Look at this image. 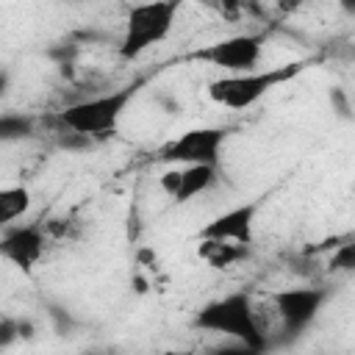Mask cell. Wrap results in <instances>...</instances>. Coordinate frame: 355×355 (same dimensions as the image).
Instances as JSON below:
<instances>
[{
    "label": "cell",
    "instance_id": "cell-1",
    "mask_svg": "<svg viewBox=\"0 0 355 355\" xmlns=\"http://www.w3.org/2000/svg\"><path fill=\"white\" fill-rule=\"evenodd\" d=\"M139 89H141V80H136L130 86H122L116 92L100 94V97L72 103V105L61 108L53 119H55L58 130H72V133H80V136H89V139H103V136L116 130L125 108L139 94Z\"/></svg>",
    "mask_w": 355,
    "mask_h": 355
},
{
    "label": "cell",
    "instance_id": "cell-2",
    "mask_svg": "<svg viewBox=\"0 0 355 355\" xmlns=\"http://www.w3.org/2000/svg\"><path fill=\"white\" fill-rule=\"evenodd\" d=\"M197 324L202 330L227 336L230 341L250 344L261 352L266 349V333L261 330V324L255 319V311H252V302L244 291H236V294H227L222 300L208 302L197 313Z\"/></svg>",
    "mask_w": 355,
    "mask_h": 355
},
{
    "label": "cell",
    "instance_id": "cell-3",
    "mask_svg": "<svg viewBox=\"0 0 355 355\" xmlns=\"http://www.w3.org/2000/svg\"><path fill=\"white\" fill-rule=\"evenodd\" d=\"M302 61L297 64H283V67H272L263 72H247V75H225L208 83V97L216 105L233 108V111H244L250 105H255L266 92H272L275 86H280L283 80H291L297 72H302Z\"/></svg>",
    "mask_w": 355,
    "mask_h": 355
},
{
    "label": "cell",
    "instance_id": "cell-4",
    "mask_svg": "<svg viewBox=\"0 0 355 355\" xmlns=\"http://www.w3.org/2000/svg\"><path fill=\"white\" fill-rule=\"evenodd\" d=\"M178 3L175 0H155V3H141L133 6L128 11L125 19V33L119 42V55L125 61L139 58L141 53H147L153 44L164 42L175 25L178 17Z\"/></svg>",
    "mask_w": 355,
    "mask_h": 355
},
{
    "label": "cell",
    "instance_id": "cell-5",
    "mask_svg": "<svg viewBox=\"0 0 355 355\" xmlns=\"http://www.w3.org/2000/svg\"><path fill=\"white\" fill-rule=\"evenodd\" d=\"M261 53H263V33H236L194 50L191 58L219 67L230 75H247L255 72L252 67L261 61Z\"/></svg>",
    "mask_w": 355,
    "mask_h": 355
},
{
    "label": "cell",
    "instance_id": "cell-6",
    "mask_svg": "<svg viewBox=\"0 0 355 355\" xmlns=\"http://www.w3.org/2000/svg\"><path fill=\"white\" fill-rule=\"evenodd\" d=\"M225 139H227V128H191L178 139H172L169 144H164L158 150V158L175 166H197V164L216 166Z\"/></svg>",
    "mask_w": 355,
    "mask_h": 355
},
{
    "label": "cell",
    "instance_id": "cell-7",
    "mask_svg": "<svg viewBox=\"0 0 355 355\" xmlns=\"http://www.w3.org/2000/svg\"><path fill=\"white\" fill-rule=\"evenodd\" d=\"M324 300H327V294L322 288H313V286L277 291L272 297V302H275V311L280 316V324H283L286 338H297L319 316Z\"/></svg>",
    "mask_w": 355,
    "mask_h": 355
},
{
    "label": "cell",
    "instance_id": "cell-8",
    "mask_svg": "<svg viewBox=\"0 0 355 355\" xmlns=\"http://www.w3.org/2000/svg\"><path fill=\"white\" fill-rule=\"evenodd\" d=\"M255 211H258V202H244V205H236V208L214 216L200 230V241H236V244L250 247Z\"/></svg>",
    "mask_w": 355,
    "mask_h": 355
},
{
    "label": "cell",
    "instance_id": "cell-9",
    "mask_svg": "<svg viewBox=\"0 0 355 355\" xmlns=\"http://www.w3.org/2000/svg\"><path fill=\"white\" fill-rule=\"evenodd\" d=\"M0 252L6 261L17 263L22 272H31L44 255V233L39 225H11L3 230Z\"/></svg>",
    "mask_w": 355,
    "mask_h": 355
},
{
    "label": "cell",
    "instance_id": "cell-10",
    "mask_svg": "<svg viewBox=\"0 0 355 355\" xmlns=\"http://www.w3.org/2000/svg\"><path fill=\"white\" fill-rule=\"evenodd\" d=\"M216 180V166L197 164V166H172L161 178V189L172 197V202H189L191 197L211 189Z\"/></svg>",
    "mask_w": 355,
    "mask_h": 355
},
{
    "label": "cell",
    "instance_id": "cell-11",
    "mask_svg": "<svg viewBox=\"0 0 355 355\" xmlns=\"http://www.w3.org/2000/svg\"><path fill=\"white\" fill-rule=\"evenodd\" d=\"M197 252H200V258H202L208 266L225 269V266L241 261V258L247 255V247H244V244H236V241H202V244L197 247Z\"/></svg>",
    "mask_w": 355,
    "mask_h": 355
},
{
    "label": "cell",
    "instance_id": "cell-12",
    "mask_svg": "<svg viewBox=\"0 0 355 355\" xmlns=\"http://www.w3.org/2000/svg\"><path fill=\"white\" fill-rule=\"evenodd\" d=\"M31 208V191L25 186H8L0 191V225L11 227L14 219H19Z\"/></svg>",
    "mask_w": 355,
    "mask_h": 355
},
{
    "label": "cell",
    "instance_id": "cell-13",
    "mask_svg": "<svg viewBox=\"0 0 355 355\" xmlns=\"http://www.w3.org/2000/svg\"><path fill=\"white\" fill-rule=\"evenodd\" d=\"M31 133H33L31 116H22V114H3V116H0V139H3V141L28 139Z\"/></svg>",
    "mask_w": 355,
    "mask_h": 355
},
{
    "label": "cell",
    "instance_id": "cell-14",
    "mask_svg": "<svg viewBox=\"0 0 355 355\" xmlns=\"http://www.w3.org/2000/svg\"><path fill=\"white\" fill-rule=\"evenodd\" d=\"M327 269H330V272H338V275H349V272H355V239L347 241V244H341V247L330 255Z\"/></svg>",
    "mask_w": 355,
    "mask_h": 355
},
{
    "label": "cell",
    "instance_id": "cell-15",
    "mask_svg": "<svg viewBox=\"0 0 355 355\" xmlns=\"http://www.w3.org/2000/svg\"><path fill=\"white\" fill-rule=\"evenodd\" d=\"M92 141H94V139L80 136V133H72V130H55V144H58L61 150H75V153H80V150H89Z\"/></svg>",
    "mask_w": 355,
    "mask_h": 355
},
{
    "label": "cell",
    "instance_id": "cell-16",
    "mask_svg": "<svg viewBox=\"0 0 355 355\" xmlns=\"http://www.w3.org/2000/svg\"><path fill=\"white\" fill-rule=\"evenodd\" d=\"M208 355H261V349H255L250 344H241V341H227V344H219V347L208 349Z\"/></svg>",
    "mask_w": 355,
    "mask_h": 355
},
{
    "label": "cell",
    "instance_id": "cell-17",
    "mask_svg": "<svg viewBox=\"0 0 355 355\" xmlns=\"http://www.w3.org/2000/svg\"><path fill=\"white\" fill-rule=\"evenodd\" d=\"M17 330H19V324L14 319H3V324H0V344L8 347L14 341V336H17Z\"/></svg>",
    "mask_w": 355,
    "mask_h": 355
},
{
    "label": "cell",
    "instance_id": "cell-18",
    "mask_svg": "<svg viewBox=\"0 0 355 355\" xmlns=\"http://www.w3.org/2000/svg\"><path fill=\"white\" fill-rule=\"evenodd\" d=\"M161 355H194V352H189V349H169V352H161Z\"/></svg>",
    "mask_w": 355,
    "mask_h": 355
}]
</instances>
